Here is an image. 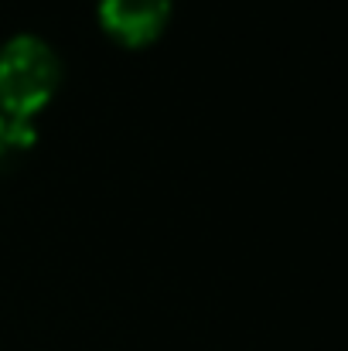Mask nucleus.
I'll return each mask as SVG.
<instances>
[{
	"label": "nucleus",
	"instance_id": "1",
	"mask_svg": "<svg viewBox=\"0 0 348 351\" xmlns=\"http://www.w3.org/2000/svg\"><path fill=\"white\" fill-rule=\"evenodd\" d=\"M62 79L55 51L31 34H17L0 48V113L34 119L48 106Z\"/></svg>",
	"mask_w": 348,
	"mask_h": 351
},
{
	"label": "nucleus",
	"instance_id": "3",
	"mask_svg": "<svg viewBox=\"0 0 348 351\" xmlns=\"http://www.w3.org/2000/svg\"><path fill=\"white\" fill-rule=\"evenodd\" d=\"M34 140V126L31 119H14V117H3L0 113V160L17 150V147H27Z\"/></svg>",
	"mask_w": 348,
	"mask_h": 351
},
{
	"label": "nucleus",
	"instance_id": "2",
	"mask_svg": "<svg viewBox=\"0 0 348 351\" xmlns=\"http://www.w3.org/2000/svg\"><path fill=\"white\" fill-rule=\"evenodd\" d=\"M171 21V0H100V24L103 31L126 45V48H143Z\"/></svg>",
	"mask_w": 348,
	"mask_h": 351
}]
</instances>
